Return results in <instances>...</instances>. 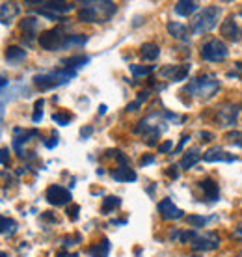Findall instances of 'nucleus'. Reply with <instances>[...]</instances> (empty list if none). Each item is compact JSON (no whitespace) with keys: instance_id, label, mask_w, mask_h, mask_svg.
Here are the masks:
<instances>
[{"instance_id":"79ce46f5","label":"nucleus","mask_w":242,"mask_h":257,"mask_svg":"<svg viewBox=\"0 0 242 257\" xmlns=\"http://www.w3.org/2000/svg\"><path fill=\"white\" fill-rule=\"evenodd\" d=\"M45 146H47V149H52L58 146V135H52L51 142H45Z\"/></svg>"},{"instance_id":"412c9836","label":"nucleus","mask_w":242,"mask_h":257,"mask_svg":"<svg viewBox=\"0 0 242 257\" xmlns=\"http://www.w3.org/2000/svg\"><path fill=\"white\" fill-rule=\"evenodd\" d=\"M88 253L91 257H108V253H110V240L106 237H102L101 242H97V244L91 246V248L88 250Z\"/></svg>"},{"instance_id":"de8ad7c7","label":"nucleus","mask_w":242,"mask_h":257,"mask_svg":"<svg viewBox=\"0 0 242 257\" xmlns=\"http://www.w3.org/2000/svg\"><path fill=\"white\" fill-rule=\"evenodd\" d=\"M99 114H106V104H101V108H99Z\"/></svg>"},{"instance_id":"72a5a7b5","label":"nucleus","mask_w":242,"mask_h":257,"mask_svg":"<svg viewBox=\"0 0 242 257\" xmlns=\"http://www.w3.org/2000/svg\"><path fill=\"white\" fill-rule=\"evenodd\" d=\"M71 119H73V116H71V114H62V112L52 114V121H56L58 125H67Z\"/></svg>"},{"instance_id":"f257e3e1","label":"nucleus","mask_w":242,"mask_h":257,"mask_svg":"<svg viewBox=\"0 0 242 257\" xmlns=\"http://www.w3.org/2000/svg\"><path fill=\"white\" fill-rule=\"evenodd\" d=\"M115 4L114 2H106V0H89V2H82L80 10H78V19L82 23H106L112 19V15L115 13Z\"/></svg>"},{"instance_id":"6ab92c4d","label":"nucleus","mask_w":242,"mask_h":257,"mask_svg":"<svg viewBox=\"0 0 242 257\" xmlns=\"http://www.w3.org/2000/svg\"><path fill=\"white\" fill-rule=\"evenodd\" d=\"M0 12H2V25H10V23L17 17V13H19V6H17L15 2H2Z\"/></svg>"},{"instance_id":"c85d7f7f","label":"nucleus","mask_w":242,"mask_h":257,"mask_svg":"<svg viewBox=\"0 0 242 257\" xmlns=\"http://www.w3.org/2000/svg\"><path fill=\"white\" fill-rule=\"evenodd\" d=\"M155 69V65H131V73L134 77H147L151 75Z\"/></svg>"},{"instance_id":"393cba45","label":"nucleus","mask_w":242,"mask_h":257,"mask_svg":"<svg viewBox=\"0 0 242 257\" xmlns=\"http://www.w3.org/2000/svg\"><path fill=\"white\" fill-rule=\"evenodd\" d=\"M26 58V51L25 49H21V47H8L6 49V60L8 62H12V64H19L23 60Z\"/></svg>"},{"instance_id":"4468645a","label":"nucleus","mask_w":242,"mask_h":257,"mask_svg":"<svg viewBox=\"0 0 242 257\" xmlns=\"http://www.w3.org/2000/svg\"><path fill=\"white\" fill-rule=\"evenodd\" d=\"M28 4H38L41 6L43 12H49V13H71L75 10V4H71V2H28Z\"/></svg>"},{"instance_id":"2eb2a0df","label":"nucleus","mask_w":242,"mask_h":257,"mask_svg":"<svg viewBox=\"0 0 242 257\" xmlns=\"http://www.w3.org/2000/svg\"><path fill=\"white\" fill-rule=\"evenodd\" d=\"M199 188L203 190V196H205V201H218L220 199V188H218V183L214 179H210V177H207V179L199 181Z\"/></svg>"},{"instance_id":"f3484780","label":"nucleus","mask_w":242,"mask_h":257,"mask_svg":"<svg viewBox=\"0 0 242 257\" xmlns=\"http://www.w3.org/2000/svg\"><path fill=\"white\" fill-rule=\"evenodd\" d=\"M110 175H112V179L119 181V183H129V181L133 183V181H136V172L131 170L129 166H117L115 170L110 172Z\"/></svg>"},{"instance_id":"5701e85b","label":"nucleus","mask_w":242,"mask_h":257,"mask_svg":"<svg viewBox=\"0 0 242 257\" xmlns=\"http://www.w3.org/2000/svg\"><path fill=\"white\" fill-rule=\"evenodd\" d=\"M140 56L147 62H153L160 56V49L157 43H144L140 49Z\"/></svg>"},{"instance_id":"6e6552de","label":"nucleus","mask_w":242,"mask_h":257,"mask_svg":"<svg viewBox=\"0 0 242 257\" xmlns=\"http://www.w3.org/2000/svg\"><path fill=\"white\" fill-rule=\"evenodd\" d=\"M220 246V238L214 233H196L190 240V248L194 251H212Z\"/></svg>"},{"instance_id":"c756f323","label":"nucleus","mask_w":242,"mask_h":257,"mask_svg":"<svg viewBox=\"0 0 242 257\" xmlns=\"http://www.w3.org/2000/svg\"><path fill=\"white\" fill-rule=\"evenodd\" d=\"M216 218V216H198V214H192V216H188V224L194 225V227H203L205 224H209V222H212V220Z\"/></svg>"},{"instance_id":"2f4dec72","label":"nucleus","mask_w":242,"mask_h":257,"mask_svg":"<svg viewBox=\"0 0 242 257\" xmlns=\"http://www.w3.org/2000/svg\"><path fill=\"white\" fill-rule=\"evenodd\" d=\"M225 140L229 142V144H233V146L242 148V133L240 131H231V133H227V135H225Z\"/></svg>"},{"instance_id":"9b49d317","label":"nucleus","mask_w":242,"mask_h":257,"mask_svg":"<svg viewBox=\"0 0 242 257\" xmlns=\"http://www.w3.org/2000/svg\"><path fill=\"white\" fill-rule=\"evenodd\" d=\"M157 209H159V214L164 220H179V218H183V214H185L179 207L173 205V201L170 198H164L162 201H159V207H157Z\"/></svg>"},{"instance_id":"cd10ccee","label":"nucleus","mask_w":242,"mask_h":257,"mask_svg":"<svg viewBox=\"0 0 242 257\" xmlns=\"http://www.w3.org/2000/svg\"><path fill=\"white\" fill-rule=\"evenodd\" d=\"M38 26H39V21L36 19V17H26V19H23V23H21L23 32H26L28 36H34L36 30H38Z\"/></svg>"},{"instance_id":"58836bf2","label":"nucleus","mask_w":242,"mask_h":257,"mask_svg":"<svg viewBox=\"0 0 242 257\" xmlns=\"http://www.w3.org/2000/svg\"><path fill=\"white\" fill-rule=\"evenodd\" d=\"M188 140H190V136H188V135L181 136V142H179V146H177V149H175V153H181V151H183V148H185V144Z\"/></svg>"},{"instance_id":"49530a36","label":"nucleus","mask_w":242,"mask_h":257,"mask_svg":"<svg viewBox=\"0 0 242 257\" xmlns=\"http://www.w3.org/2000/svg\"><path fill=\"white\" fill-rule=\"evenodd\" d=\"M199 136H201V138H212L210 133H199Z\"/></svg>"},{"instance_id":"4c0bfd02","label":"nucleus","mask_w":242,"mask_h":257,"mask_svg":"<svg viewBox=\"0 0 242 257\" xmlns=\"http://www.w3.org/2000/svg\"><path fill=\"white\" fill-rule=\"evenodd\" d=\"M172 146H173L172 140H166L164 144H160V146H159V153H168V151L172 149Z\"/></svg>"},{"instance_id":"b1692460","label":"nucleus","mask_w":242,"mask_h":257,"mask_svg":"<svg viewBox=\"0 0 242 257\" xmlns=\"http://www.w3.org/2000/svg\"><path fill=\"white\" fill-rule=\"evenodd\" d=\"M62 64L67 67V69H73L77 71L80 69V67H84V65L89 64V56H84V54H77V56H69V58H65Z\"/></svg>"},{"instance_id":"a19ab883","label":"nucleus","mask_w":242,"mask_h":257,"mask_svg":"<svg viewBox=\"0 0 242 257\" xmlns=\"http://www.w3.org/2000/svg\"><path fill=\"white\" fill-rule=\"evenodd\" d=\"M153 162H155L153 155H146V157H142L140 159V166H147V164H153Z\"/></svg>"},{"instance_id":"aec40b11","label":"nucleus","mask_w":242,"mask_h":257,"mask_svg":"<svg viewBox=\"0 0 242 257\" xmlns=\"http://www.w3.org/2000/svg\"><path fill=\"white\" fill-rule=\"evenodd\" d=\"M199 10V4L198 2H194V0H181L175 4V13L181 15V17H188L192 15L194 12H198Z\"/></svg>"},{"instance_id":"dca6fc26","label":"nucleus","mask_w":242,"mask_h":257,"mask_svg":"<svg viewBox=\"0 0 242 257\" xmlns=\"http://www.w3.org/2000/svg\"><path fill=\"white\" fill-rule=\"evenodd\" d=\"M238 116V106L236 104H223L222 108L218 110V117L223 125H233Z\"/></svg>"},{"instance_id":"37998d69","label":"nucleus","mask_w":242,"mask_h":257,"mask_svg":"<svg viewBox=\"0 0 242 257\" xmlns=\"http://www.w3.org/2000/svg\"><path fill=\"white\" fill-rule=\"evenodd\" d=\"M166 174L170 175V177H172V179H177V177H179V174H177V168H175V166H170V168H168V170H166Z\"/></svg>"},{"instance_id":"20e7f679","label":"nucleus","mask_w":242,"mask_h":257,"mask_svg":"<svg viewBox=\"0 0 242 257\" xmlns=\"http://www.w3.org/2000/svg\"><path fill=\"white\" fill-rule=\"evenodd\" d=\"M222 10L218 6H207L203 8V12H199L194 19L190 21V32L196 36H203V34L210 32L214 26L218 25Z\"/></svg>"},{"instance_id":"a211bd4d","label":"nucleus","mask_w":242,"mask_h":257,"mask_svg":"<svg viewBox=\"0 0 242 257\" xmlns=\"http://www.w3.org/2000/svg\"><path fill=\"white\" fill-rule=\"evenodd\" d=\"M201 151H199V148H192L188 149L185 153V157L181 159V162H179V166L181 168H185V170H190L194 164H198L201 159H203V155H199Z\"/></svg>"},{"instance_id":"bb28decb","label":"nucleus","mask_w":242,"mask_h":257,"mask_svg":"<svg viewBox=\"0 0 242 257\" xmlns=\"http://www.w3.org/2000/svg\"><path fill=\"white\" fill-rule=\"evenodd\" d=\"M119 205H121V199L117 196H108V198H104V201H102L101 212L102 214H108V212H112Z\"/></svg>"},{"instance_id":"0eeeda50","label":"nucleus","mask_w":242,"mask_h":257,"mask_svg":"<svg viewBox=\"0 0 242 257\" xmlns=\"http://www.w3.org/2000/svg\"><path fill=\"white\" fill-rule=\"evenodd\" d=\"M65 39H67V36L62 28H51V30H45L41 36H38V43L45 51H60L65 47Z\"/></svg>"},{"instance_id":"f03ea898","label":"nucleus","mask_w":242,"mask_h":257,"mask_svg":"<svg viewBox=\"0 0 242 257\" xmlns=\"http://www.w3.org/2000/svg\"><path fill=\"white\" fill-rule=\"evenodd\" d=\"M77 77V71L73 69H56V71H49V73H39L34 77V84L36 88L41 91L52 90V88H58V86H64V84L71 82L73 78Z\"/></svg>"},{"instance_id":"c03bdc74","label":"nucleus","mask_w":242,"mask_h":257,"mask_svg":"<svg viewBox=\"0 0 242 257\" xmlns=\"http://www.w3.org/2000/svg\"><path fill=\"white\" fill-rule=\"evenodd\" d=\"M91 133H93V128H91V127H82V128H80V136H82V138H89V136H91Z\"/></svg>"},{"instance_id":"423d86ee","label":"nucleus","mask_w":242,"mask_h":257,"mask_svg":"<svg viewBox=\"0 0 242 257\" xmlns=\"http://www.w3.org/2000/svg\"><path fill=\"white\" fill-rule=\"evenodd\" d=\"M201 58L205 62H222V60L227 58V45L220 41V39H209V41H205L203 45H201Z\"/></svg>"},{"instance_id":"f704fd0d","label":"nucleus","mask_w":242,"mask_h":257,"mask_svg":"<svg viewBox=\"0 0 242 257\" xmlns=\"http://www.w3.org/2000/svg\"><path fill=\"white\" fill-rule=\"evenodd\" d=\"M231 238H233V240H242V218L238 220V222H236V225L233 227Z\"/></svg>"},{"instance_id":"e433bc0d","label":"nucleus","mask_w":242,"mask_h":257,"mask_svg":"<svg viewBox=\"0 0 242 257\" xmlns=\"http://www.w3.org/2000/svg\"><path fill=\"white\" fill-rule=\"evenodd\" d=\"M78 212H80V207H78V205L67 207V216H69L73 222H75V220H78Z\"/></svg>"},{"instance_id":"ddd939ff","label":"nucleus","mask_w":242,"mask_h":257,"mask_svg":"<svg viewBox=\"0 0 242 257\" xmlns=\"http://www.w3.org/2000/svg\"><path fill=\"white\" fill-rule=\"evenodd\" d=\"M203 161L205 162H235L236 157L227 153V151H223L222 148H210L203 153Z\"/></svg>"},{"instance_id":"473e14b6","label":"nucleus","mask_w":242,"mask_h":257,"mask_svg":"<svg viewBox=\"0 0 242 257\" xmlns=\"http://www.w3.org/2000/svg\"><path fill=\"white\" fill-rule=\"evenodd\" d=\"M43 99H38V101H36V104H34V116H32V121L34 123H39L41 121V117H43Z\"/></svg>"},{"instance_id":"1a4fd4ad","label":"nucleus","mask_w":242,"mask_h":257,"mask_svg":"<svg viewBox=\"0 0 242 257\" xmlns=\"http://www.w3.org/2000/svg\"><path fill=\"white\" fill-rule=\"evenodd\" d=\"M45 198L47 201L54 207H60V205H65V203H69L71 201V192L67 188L60 187V185H51V187L47 188V192H45Z\"/></svg>"},{"instance_id":"f8f14e48","label":"nucleus","mask_w":242,"mask_h":257,"mask_svg":"<svg viewBox=\"0 0 242 257\" xmlns=\"http://www.w3.org/2000/svg\"><path fill=\"white\" fill-rule=\"evenodd\" d=\"M220 34H222L225 39H229V41H240L242 30L238 28V25H236V21L233 15H229V17L222 23V26H220Z\"/></svg>"},{"instance_id":"8fccbe9b","label":"nucleus","mask_w":242,"mask_h":257,"mask_svg":"<svg viewBox=\"0 0 242 257\" xmlns=\"http://www.w3.org/2000/svg\"><path fill=\"white\" fill-rule=\"evenodd\" d=\"M236 257H242V251H240V253H238V255H236Z\"/></svg>"},{"instance_id":"7c9ffc66","label":"nucleus","mask_w":242,"mask_h":257,"mask_svg":"<svg viewBox=\"0 0 242 257\" xmlns=\"http://www.w3.org/2000/svg\"><path fill=\"white\" fill-rule=\"evenodd\" d=\"M15 229H17L15 220L8 218V216H2V233H4V235H13Z\"/></svg>"},{"instance_id":"7ed1b4c3","label":"nucleus","mask_w":242,"mask_h":257,"mask_svg":"<svg viewBox=\"0 0 242 257\" xmlns=\"http://www.w3.org/2000/svg\"><path fill=\"white\" fill-rule=\"evenodd\" d=\"M166 128H168V123L164 121V116L151 114V116H147L146 119H142V121L138 123V127H134V133L146 136L147 146H155Z\"/></svg>"},{"instance_id":"c9c22d12","label":"nucleus","mask_w":242,"mask_h":257,"mask_svg":"<svg viewBox=\"0 0 242 257\" xmlns=\"http://www.w3.org/2000/svg\"><path fill=\"white\" fill-rule=\"evenodd\" d=\"M162 116H164L166 119H170V121L177 123V125H181V123H183L186 119V117H181V116H177V114H172V112H164Z\"/></svg>"},{"instance_id":"a878e982","label":"nucleus","mask_w":242,"mask_h":257,"mask_svg":"<svg viewBox=\"0 0 242 257\" xmlns=\"http://www.w3.org/2000/svg\"><path fill=\"white\" fill-rule=\"evenodd\" d=\"M86 41H88L86 36H82V34H73V36H67L64 49H77V47H82Z\"/></svg>"},{"instance_id":"3c124183","label":"nucleus","mask_w":242,"mask_h":257,"mask_svg":"<svg viewBox=\"0 0 242 257\" xmlns=\"http://www.w3.org/2000/svg\"><path fill=\"white\" fill-rule=\"evenodd\" d=\"M240 15H242V12H240Z\"/></svg>"},{"instance_id":"09e8293b","label":"nucleus","mask_w":242,"mask_h":257,"mask_svg":"<svg viewBox=\"0 0 242 257\" xmlns=\"http://www.w3.org/2000/svg\"><path fill=\"white\" fill-rule=\"evenodd\" d=\"M0 257H8V253H6V251H2V255H0Z\"/></svg>"},{"instance_id":"9d476101","label":"nucleus","mask_w":242,"mask_h":257,"mask_svg":"<svg viewBox=\"0 0 242 257\" xmlns=\"http://www.w3.org/2000/svg\"><path fill=\"white\" fill-rule=\"evenodd\" d=\"M190 73V64H183V65H166L159 71V75L166 80H173V82H181L185 80Z\"/></svg>"},{"instance_id":"4be33fe9","label":"nucleus","mask_w":242,"mask_h":257,"mask_svg":"<svg viewBox=\"0 0 242 257\" xmlns=\"http://www.w3.org/2000/svg\"><path fill=\"white\" fill-rule=\"evenodd\" d=\"M166 28H168L170 36H173L175 39H183V41H186V39L190 38V36H188V28H186L185 25H181V23L172 21V23H168Z\"/></svg>"},{"instance_id":"a18cd8bd","label":"nucleus","mask_w":242,"mask_h":257,"mask_svg":"<svg viewBox=\"0 0 242 257\" xmlns=\"http://www.w3.org/2000/svg\"><path fill=\"white\" fill-rule=\"evenodd\" d=\"M8 153H10V149L2 148V166H8Z\"/></svg>"},{"instance_id":"39448f33","label":"nucleus","mask_w":242,"mask_h":257,"mask_svg":"<svg viewBox=\"0 0 242 257\" xmlns=\"http://www.w3.org/2000/svg\"><path fill=\"white\" fill-rule=\"evenodd\" d=\"M218 90H220V82H218V78L212 77V75L196 77L194 80H190L188 86L185 88L186 93H190V95H194V97H199V99H210Z\"/></svg>"},{"instance_id":"ea45409f","label":"nucleus","mask_w":242,"mask_h":257,"mask_svg":"<svg viewBox=\"0 0 242 257\" xmlns=\"http://www.w3.org/2000/svg\"><path fill=\"white\" fill-rule=\"evenodd\" d=\"M149 95H151V91H149V90H144V91H140V93H138L136 101H138V103H144V101H147V99H149Z\"/></svg>"}]
</instances>
